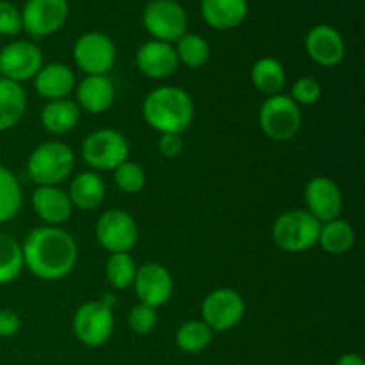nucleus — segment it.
<instances>
[{
  "mask_svg": "<svg viewBox=\"0 0 365 365\" xmlns=\"http://www.w3.org/2000/svg\"><path fill=\"white\" fill-rule=\"evenodd\" d=\"M34 88L48 102L66 98L75 88L73 70L63 63L43 64L34 77Z\"/></svg>",
  "mask_w": 365,
  "mask_h": 365,
  "instance_id": "aec40b11",
  "label": "nucleus"
},
{
  "mask_svg": "<svg viewBox=\"0 0 365 365\" xmlns=\"http://www.w3.org/2000/svg\"><path fill=\"white\" fill-rule=\"evenodd\" d=\"M24 192L20 180L9 168L0 164V223H7L20 212Z\"/></svg>",
  "mask_w": 365,
  "mask_h": 365,
  "instance_id": "bb28decb",
  "label": "nucleus"
},
{
  "mask_svg": "<svg viewBox=\"0 0 365 365\" xmlns=\"http://www.w3.org/2000/svg\"><path fill=\"white\" fill-rule=\"evenodd\" d=\"M178 57L175 52V46L171 43L150 41L143 43L135 52V66L145 77L153 78V81H163V78L171 77L178 68Z\"/></svg>",
  "mask_w": 365,
  "mask_h": 365,
  "instance_id": "f3484780",
  "label": "nucleus"
},
{
  "mask_svg": "<svg viewBox=\"0 0 365 365\" xmlns=\"http://www.w3.org/2000/svg\"><path fill=\"white\" fill-rule=\"evenodd\" d=\"M307 212L312 214L319 223L337 220L344 207L342 191L334 178L314 177L305 187Z\"/></svg>",
  "mask_w": 365,
  "mask_h": 365,
  "instance_id": "4468645a",
  "label": "nucleus"
},
{
  "mask_svg": "<svg viewBox=\"0 0 365 365\" xmlns=\"http://www.w3.org/2000/svg\"><path fill=\"white\" fill-rule=\"evenodd\" d=\"M323 95V88H321L319 81L314 77H299L298 81L292 84L291 88V98L294 100L298 106H314L321 100Z\"/></svg>",
  "mask_w": 365,
  "mask_h": 365,
  "instance_id": "473e14b6",
  "label": "nucleus"
},
{
  "mask_svg": "<svg viewBox=\"0 0 365 365\" xmlns=\"http://www.w3.org/2000/svg\"><path fill=\"white\" fill-rule=\"evenodd\" d=\"M184 143H182V134H160L159 138V152L163 157L175 159L182 153Z\"/></svg>",
  "mask_w": 365,
  "mask_h": 365,
  "instance_id": "c9c22d12",
  "label": "nucleus"
},
{
  "mask_svg": "<svg viewBox=\"0 0 365 365\" xmlns=\"http://www.w3.org/2000/svg\"><path fill=\"white\" fill-rule=\"evenodd\" d=\"M128 141L114 128H100L91 132L82 143V159L91 170L114 171L128 160Z\"/></svg>",
  "mask_w": 365,
  "mask_h": 365,
  "instance_id": "423d86ee",
  "label": "nucleus"
},
{
  "mask_svg": "<svg viewBox=\"0 0 365 365\" xmlns=\"http://www.w3.org/2000/svg\"><path fill=\"white\" fill-rule=\"evenodd\" d=\"M24 269L21 245L13 237L0 232V285L11 284Z\"/></svg>",
  "mask_w": 365,
  "mask_h": 365,
  "instance_id": "c756f323",
  "label": "nucleus"
},
{
  "mask_svg": "<svg viewBox=\"0 0 365 365\" xmlns=\"http://www.w3.org/2000/svg\"><path fill=\"white\" fill-rule=\"evenodd\" d=\"M75 168V153L61 141H46L29 155L27 173L34 184L57 185L66 180Z\"/></svg>",
  "mask_w": 365,
  "mask_h": 365,
  "instance_id": "7ed1b4c3",
  "label": "nucleus"
},
{
  "mask_svg": "<svg viewBox=\"0 0 365 365\" xmlns=\"http://www.w3.org/2000/svg\"><path fill=\"white\" fill-rule=\"evenodd\" d=\"M114 331V314L110 307L102 302H88L78 307L73 316V334L81 344L88 348H100Z\"/></svg>",
  "mask_w": 365,
  "mask_h": 365,
  "instance_id": "6e6552de",
  "label": "nucleus"
},
{
  "mask_svg": "<svg viewBox=\"0 0 365 365\" xmlns=\"http://www.w3.org/2000/svg\"><path fill=\"white\" fill-rule=\"evenodd\" d=\"M143 116L159 134H184L195 120V102L185 89L160 86L146 95Z\"/></svg>",
  "mask_w": 365,
  "mask_h": 365,
  "instance_id": "f03ea898",
  "label": "nucleus"
},
{
  "mask_svg": "<svg viewBox=\"0 0 365 365\" xmlns=\"http://www.w3.org/2000/svg\"><path fill=\"white\" fill-rule=\"evenodd\" d=\"M245 299L234 289H216L202 303V321L212 331H228L245 317Z\"/></svg>",
  "mask_w": 365,
  "mask_h": 365,
  "instance_id": "9b49d317",
  "label": "nucleus"
},
{
  "mask_svg": "<svg viewBox=\"0 0 365 365\" xmlns=\"http://www.w3.org/2000/svg\"><path fill=\"white\" fill-rule=\"evenodd\" d=\"M21 13V27L32 38H46L64 27L70 14L68 0H27Z\"/></svg>",
  "mask_w": 365,
  "mask_h": 365,
  "instance_id": "1a4fd4ad",
  "label": "nucleus"
},
{
  "mask_svg": "<svg viewBox=\"0 0 365 365\" xmlns=\"http://www.w3.org/2000/svg\"><path fill=\"white\" fill-rule=\"evenodd\" d=\"M252 82L260 93L273 96L280 93L287 82L284 64L274 57H262L252 68Z\"/></svg>",
  "mask_w": 365,
  "mask_h": 365,
  "instance_id": "a878e982",
  "label": "nucleus"
},
{
  "mask_svg": "<svg viewBox=\"0 0 365 365\" xmlns=\"http://www.w3.org/2000/svg\"><path fill=\"white\" fill-rule=\"evenodd\" d=\"M32 207L34 212L45 221L48 227H59L70 220L73 205L66 191L57 185H39L32 192Z\"/></svg>",
  "mask_w": 365,
  "mask_h": 365,
  "instance_id": "a211bd4d",
  "label": "nucleus"
},
{
  "mask_svg": "<svg viewBox=\"0 0 365 365\" xmlns=\"http://www.w3.org/2000/svg\"><path fill=\"white\" fill-rule=\"evenodd\" d=\"M24 267L41 280H61L77 264V242L59 227L34 228L21 245Z\"/></svg>",
  "mask_w": 365,
  "mask_h": 365,
  "instance_id": "f257e3e1",
  "label": "nucleus"
},
{
  "mask_svg": "<svg viewBox=\"0 0 365 365\" xmlns=\"http://www.w3.org/2000/svg\"><path fill=\"white\" fill-rule=\"evenodd\" d=\"M96 239L109 253H128L138 242V223L128 212L113 209L103 212L96 221Z\"/></svg>",
  "mask_w": 365,
  "mask_h": 365,
  "instance_id": "f8f14e48",
  "label": "nucleus"
},
{
  "mask_svg": "<svg viewBox=\"0 0 365 365\" xmlns=\"http://www.w3.org/2000/svg\"><path fill=\"white\" fill-rule=\"evenodd\" d=\"M73 59L86 75H107L116 63V45L103 32H86L75 41Z\"/></svg>",
  "mask_w": 365,
  "mask_h": 365,
  "instance_id": "9d476101",
  "label": "nucleus"
},
{
  "mask_svg": "<svg viewBox=\"0 0 365 365\" xmlns=\"http://www.w3.org/2000/svg\"><path fill=\"white\" fill-rule=\"evenodd\" d=\"M24 31L21 27V13L14 4L0 0V36L14 38Z\"/></svg>",
  "mask_w": 365,
  "mask_h": 365,
  "instance_id": "f704fd0d",
  "label": "nucleus"
},
{
  "mask_svg": "<svg viewBox=\"0 0 365 365\" xmlns=\"http://www.w3.org/2000/svg\"><path fill=\"white\" fill-rule=\"evenodd\" d=\"M138 266L128 253H110L106 262V278L109 285L118 291L128 289L134 284Z\"/></svg>",
  "mask_w": 365,
  "mask_h": 365,
  "instance_id": "7c9ffc66",
  "label": "nucleus"
},
{
  "mask_svg": "<svg viewBox=\"0 0 365 365\" xmlns=\"http://www.w3.org/2000/svg\"><path fill=\"white\" fill-rule=\"evenodd\" d=\"M321 223L303 209L287 210L273 225V241L287 253H303L314 248L319 239Z\"/></svg>",
  "mask_w": 365,
  "mask_h": 365,
  "instance_id": "20e7f679",
  "label": "nucleus"
},
{
  "mask_svg": "<svg viewBox=\"0 0 365 365\" xmlns=\"http://www.w3.org/2000/svg\"><path fill=\"white\" fill-rule=\"evenodd\" d=\"M157 309L145 305V303H139L134 305L128 312V327L134 334L146 335L155 328L157 324Z\"/></svg>",
  "mask_w": 365,
  "mask_h": 365,
  "instance_id": "72a5a7b5",
  "label": "nucleus"
},
{
  "mask_svg": "<svg viewBox=\"0 0 365 365\" xmlns=\"http://www.w3.org/2000/svg\"><path fill=\"white\" fill-rule=\"evenodd\" d=\"M143 25L153 39L173 45L187 32V13L177 0H152L143 11Z\"/></svg>",
  "mask_w": 365,
  "mask_h": 365,
  "instance_id": "0eeeda50",
  "label": "nucleus"
},
{
  "mask_svg": "<svg viewBox=\"0 0 365 365\" xmlns=\"http://www.w3.org/2000/svg\"><path fill=\"white\" fill-rule=\"evenodd\" d=\"M21 327V319L14 310H0V337H13Z\"/></svg>",
  "mask_w": 365,
  "mask_h": 365,
  "instance_id": "e433bc0d",
  "label": "nucleus"
},
{
  "mask_svg": "<svg viewBox=\"0 0 365 365\" xmlns=\"http://www.w3.org/2000/svg\"><path fill=\"white\" fill-rule=\"evenodd\" d=\"M303 123L299 106L289 95L267 96L259 110V125L264 134L278 143L291 141Z\"/></svg>",
  "mask_w": 365,
  "mask_h": 365,
  "instance_id": "39448f33",
  "label": "nucleus"
},
{
  "mask_svg": "<svg viewBox=\"0 0 365 365\" xmlns=\"http://www.w3.org/2000/svg\"><path fill=\"white\" fill-rule=\"evenodd\" d=\"M114 184L120 191L127 192V195H135V192L143 191L146 184V175L139 164L125 160L123 164L114 170Z\"/></svg>",
  "mask_w": 365,
  "mask_h": 365,
  "instance_id": "2f4dec72",
  "label": "nucleus"
},
{
  "mask_svg": "<svg viewBox=\"0 0 365 365\" xmlns=\"http://www.w3.org/2000/svg\"><path fill=\"white\" fill-rule=\"evenodd\" d=\"M202 18L216 31H232L248 16V0H200Z\"/></svg>",
  "mask_w": 365,
  "mask_h": 365,
  "instance_id": "6ab92c4d",
  "label": "nucleus"
},
{
  "mask_svg": "<svg viewBox=\"0 0 365 365\" xmlns=\"http://www.w3.org/2000/svg\"><path fill=\"white\" fill-rule=\"evenodd\" d=\"M317 245L330 255L348 253L355 245V230L348 221L341 220V217L321 223Z\"/></svg>",
  "mask_w": 365,
  "mask_h": 365,
  "instance_id": "393cba45",
  "label": "nucleus"
},
{
  "mask_svg": "<svg viewBox=\"0 0 365 365\" xmlns=\"http://www.w3.org/2000/svg\"><path fill=\"white\" fill-rule=\"evenodd\" d=\"M81 120V107L73 100H50L41 110V125L50 134H66L73 130Z\"/></svg>",
  "mask_w": 365,
  "mask_h": 365,
  "instance_id": "b1692460",
  "label": "nucleus"
},
{
  "mask_svg": "<svg viewBox=\"0 0 365 365\" xmlns=\"http://www.w3.org/2000/svg\"><path fill=\"white\" fill-rule=\"evenodd\" d=\"M335 365H365V362L359 353H344Z\"/></svg>",
  "mask_w": 365,
  "mask_h": 365,
  "instance_id": "4c0bfd02",
  "label": "nucleus"
},
{
  "mask_svg": "<svg viewBox=\"0 0 365 365\" xmlns=\"http://www.w3.org/2000/svg\"><path fill=\"white\" fill-rule=\"evenodd\" d=\"M27 110V93L18 82L0 77V132L16 127Z\"/></svg>",
  "mask_w": 365,
  "mask_h": 365,
  "instance_id": "4be33fe9",
  "label": "nucleus"
},
{
  "mask_svg": "<svg viewBox=\"0 0 365 365\" xmlns=\"http://www.w3.org/2000/svg\"><path fill=\"white\" fill-rule=\"evenodd\" d=\"M134 289L139 302L152 309L166 305L173 296V277L170 271L157 262H148L145 266L138 267V273L134 278Z\"/></svg>",
  "mask_w": 365,
  "mask_h": 365,
  "instance_id": "2eb2a0df",
  "label": "nucleus"
},
{
  "mask_svg": "<svg viewBox=\"0 0 365 365\" xmlns=\"http://www.w3.org/2000/svg\"><path fill=\"white\" fill-rule=\"evenodd\" d=\"M114 98L116 89L107 75H88L77 88V106L91 114L106 113Z\"/></svg>",
  "mask_w": 365,
  "mask_h": 365,
  "instance_id": "412c9836",
  "label": "nucleus"
},
{
  "mask_svg": "<svg viewBox=\"0 0 365 365\" xmlns=\"http://www.w3.org/2000/svg\"><path fill=\"white\" fill-rule=\"evenodd\" d=\"M68 196L71 200V205L81 210H93L102 205L106 198V184L95 171H84L77 175L70 184Z\"/></svg>",
  "mask_w": 365,
  "mask_h": 365,
  "instance_id": "5701e85b",
  "label": "nucleus"
},
{
  "mask_svg": "<svg viewBox=\"0 0 365 365\" xmlns=\"http://www.w3.org/2000/svg\"><path fill=\"white\" fill-rule=\"evenodd\" d=\"M305 50L310 59L324 68H334L346 56V43L341 32L327 24L316 25L305 38Z\"/></svg>",
  "mask_w": 365,
  "mask_h": 365,
  "instance_id": "dca6fc26",
  "label": "nucleus"
},
{
  "mask_svg": "<svg viewBox=\"0 0 365 365\" xmlns=\"http://www.w3.org/2000/svg\"><path fill=\"white\" fill-rule=\"evenodd\" d=\"M214 331L203 321H185L175 335L177 348L184 353H200L207 349L212 342Z\"/></svg>",
  "mask_w": 365,
  "mask_h": 365,
  "instance_id": "c85d7f7f",
  "label": "nucleus"
},
{
  "mask_svg": "<svg viewBox=\"0 0 365 365\" xmlns=\"http://www.w3.org/2000/svg\"><path fill=\"white\" fill-rule=\"evenodd\" d=\"M178 63L187 68H202L210 59V46L203 36L195 32H185L177 43H175Z\"/></svg>",
  "mask_w": 365,
  "mask_h": 365,
  "instance_id": "cd10ccee",
  "label": "nucleus"
},
{
  "mask_svg": "<svg viewBox=\"0 0 365 365\" xmlns=\"http://www.w3.org/2000/svg\"><path fill=\"white\" fill-rule=\"evenodd\" d=\"M43 66V52L36 43L11 41L0 50V77L21 84L38 75Z\"/></svg>",
  "mask_w": 365,
  "mask_h": 365,
  "instance_id": "ddd939ff",
  "label": "nucleus"
}]
</instances>
